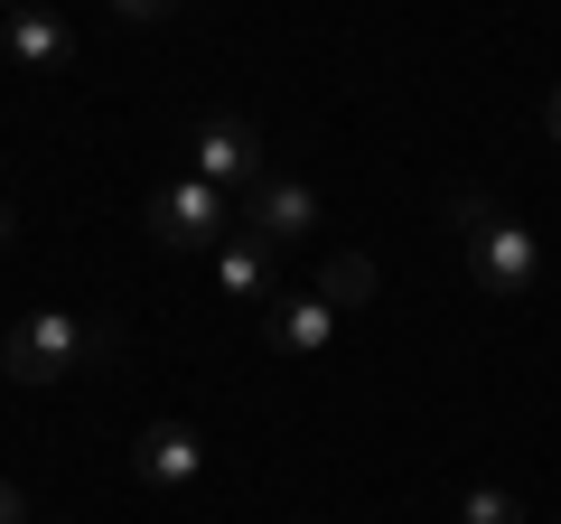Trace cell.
Masks as SVG:
<instances>
[{"mask_svg":"<svg viewBox=\"0 0 561 524\" xmlns=\"http://www.w3.org/2000/svg\"><path fill=\"white\" fill-rule=\"evenodd\" d=\"M449 235H459L468 282H478L486 300H534V291H542V235L524 216H505V206H486L478 187L449 197Z\"/></svg>","mask_w":561,"mask_h":524,"instance_id":"cell-1","label":"cell"},{"mask_svg":"<svg viewBox=\"0 0 561 524\" xmlns=\"http://www.w3.org/2000/svg\"><path fill=\"white\" fill-rule=\"evenodd\" d=\"M0 10H28V0H0Z\"/></svg>","mask_w":561,"mask_h":524,"instance_id":"cell-16","label":"cell"},{"mask_svg":"<svg viewBox=\"0 0 561 524\" xmlns=\"http://www.w3.org/2000/svg\"><path fill=\"white\" fill-rule=\"evenodd\" d=\"M449 524H534V515H524V505L505 497V487H468V497H459V515H449Z\"/></svg>","mask_w":561,"mask_h":524,"instance_id":"cell-11","label":"cell"},{"mask_svg":"<svg viewBox=\"0 0 561 524\" xmlns=\"http://www.w3.org/2000/svg\"><path fill=\"white\" fill-rule=\"evenodd\" d=\"M319 300L337 309V319H346V309H365V300H375V262H365V253H328L319 262Z\"/></svg>","mask_w":561,"mask_h":524,"instance_id":"cell-10","label":"cell"},{"mask_svg":"<svg viewBox=\"0 0 561 524\" xmlns=\"http://www.w3.org/2000/svg\"><path fill=\"white\" fill-rule=\"evenodd\" d=\"M38 524H47V515H38ZM57 524H66V515H57Z\"/></svg>","mask_w":561,"mask_h":524,"instance_id":"cell-17","label":"cell"},{"mask_svg":"<svg viewBox=\"0 0 561 524\" xmlns=\"http://www.w3.org/2000/svg\"><path fill=\"white\" fill-rule=\"evenodd\" d=\"M187 160H197V179L225 187V197H243L253 179H272V141H262L243 113H206L197 132H187Z\"/></svg>","mask_w":561,"mask_h":524,"instance_id":"cell-4","label":"cell"},{"mask_svg":"<svg viewBox=\"0 0 561 524\" xmlns=\"http://www.w3.org/2000/svg\"><path fill=\"white\" fill-rule=\"evenodd\" d=\"M131 478L160 487V497H187V487L206 478V441H197L187 422H150V431L131 441Z\"/></svg>","mask_w":561,"mask_h":524,"instance_id":"cell-6","label":"cell"},{"mask_svg":"<svg viewBox=\"0 0 561 524\" xmlns=\"http://www.w3.org/2000/svg\"><path fill=\"white\" fill-rule=\"evenodd\" d=\"M0 243H10V206H0Z\"/></svg>","mask_w":561,"mask_h":524,"instance_id":"cell-15","label":"cell"},{"mask_svg":"<svg viewBox=\"0 0 561 524\" xmlns=\"http://www.w3.org/2000/svg\"><path fill=\"white\" fill-rule=\"evenodd\" d=\"M150 235H160L169 253H216V243L234 235V197H225V187H206L197 169H187L179 187H160V197H150Z\"/></svg>","mask_w":561,"mask_h":524,"instance_id":"cell-5","label":"cell"},{"mask_svg":"<svg viewBox=\"0 0 561 524\" xmlns=\"http://www.w3.org/2000/svg\"><path fill=\"white\" fill-rule=\"evenodd\" d=\"M169 10H179V0H113V20H140V29H160Z\"/></svg>","mask_w":561,"mask_h":524,"instance_id":"cell-12","label":"cell"},{"mask_svg":"<svg viewBox=\"0 0 561 524\" xmlns=\"http://www.w3.org/2000/svg\"><path fill=\"white\" fill-rule=\"evenodd\" d=\"M309 225H319V187L290 179V169H272V179H253L234 197V235L262 243V253H280V243H309Z\"/></svg>","mask_w":561,"mask_h":524,"instance_id":"cell-3","label":"cell"},{"mask_svg":"<svg viewBox=\"0 0 561 524\" xmlns=\"http://www.w3.org/2000/svg\"><path fill=\"white\" fill-rule=\"evenodd\" d=\"M0 47H10L20 66H66L76 57V29H66L47 0H28V10H0Z\"/></svg>","mask_w":561,"mask_h":524,"instance_id":"cell-8","label":"cell"},{"mask_svg":"<svg viewBox=\"0 0 561 524\" xmlns=\"http://www.w3.org/2000/svg\"><path fill=\"white\" fill-rule=\"evenodd\" d=\"M542 132H552V150H561V84L542 94Z\"/></svg>","mask_w":561,"mask_h":524,"instance_id":"cell-14","label":"cell"},{"mask_svg":"<svg viewBox=\"0 0 561 524\" xmlns=\"http://www.w3.org/2000/svg\"><path fill=\"white\" fill-rule=\"evenodd\" d=\"M94 365H113V328L76 319V309H28L0 338V375L10 384H66V375H94Z\"/></svg>","mask_w":561,"mask_h":524,"instance_id":"cell-2","label":"cell"},{"mask_svg":"<svg viewBox=\"0 0 561 524\" xmlns=\"http://www.w3.org/2000/svg\"><path fill=\"white\" fill-rule=\"evenodd\" d=\"M262 338H272L280 356H300V365H319L328 346H337V309H328L319 291H290V300H272V309H262Z\"/></svg>","mask_w":561,"mask_h":524,"instance_id":"cell-7","label":"cell"},{"mask_svg":"<svg viewBox=\"0 0 561 524\" xmlns=\"http://www.w3.org/2000/svg\"><path fill=\"white\" fill-rule=\"evenodd\" d=\"M0 524H38V515H28V497H20L10 478H0Z\"/></svg>","mask_w":561,"mask_h":524,"instance_id":"cell-13","label":"cell"},{"mask_svg":"<svg viewBox=\"0 0 561 524\" xmlns=\"http://www.w3.org/2000/svg\"><path fill=\"white\" fill-rule=\"evenodd\" d=\"M216 291H225V300H272V253L243 243V235H225L216 243Z\"/></svg>","mask_w":561,"mask_h":524,"instance_id":"cell-9","label":"cell"}]
</instances>
